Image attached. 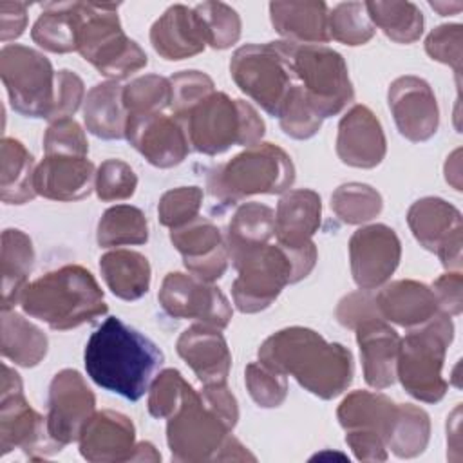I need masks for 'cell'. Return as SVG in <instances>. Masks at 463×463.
I'll return each instance as SVG.
<instances>
[{"mask_svg": "<svg viewBox=\"0 0 463 463\" xmlns=\"http://www.w3.org/2000/svg\"><path fill=\"white\" fill-rule=\"evenodd\" d=\"M230 74L246 96L277 118L297 83L284 40L239 47L230 60Z\"/></svg>", "mask_w": 463, "mask_h": 463, "instance_id": "obj_9", "label": "cell"}, {"mask_svg": "<svg viewBox=\"0 0 463 463\" xmlns=\"http://www.w3.org/2000/svg\"><path fill=\"white\" fill-rule=\"evenodd\" d=\"M83 99H85L83 80L69 69L56 71L54 107H52V112L49 116V121H56V119L74 116V112L80 109Z\"/></svg>", "mask_w": 463, "mask_h": 463, "instance_id": "obj_53", "label": "cell"}, {"mask_svg": "<svg viewBox=\"0 0 463 463\" xmlns=\"http://www.w3.org/2000/svg\"><path fill=\"white\" fill-rule=\"evenodd\" d=\"M452 338V318L439 311L429 322L409 329L400 340L396 378L412 398L436 403L445 396L449 383L441 369Z\"/></svg>", "mask_w": 463, "mask_h": 463, "instance_id": "obj_7", "label": "cell"}, {"mask_svg": "<svg viewBox=\"0 0 463 463\" xmlns=\"http://www.w3.org/2000/svg\"><path fill=\"white\" fill-rule=\"evenodd\" d=\"M13 449H20L29 458L40 459L60 452L63 445L49 436L47 418L27 403L20 374L7 364H2L0 454L5 456Z\"/></svg>", "mask_w": 463, "mask_h": 463, "instance_id": "obj_13", "label": "cell"}, {"mask_svg": "<svg viewBox=\"0 0 463 463\" xmlns=\"http://www.w3.org/2000/svg\"><path fill=\"white\" fill-rule=\"evenodd\" d=\"M275 237V212L257 201L242 203L233 212L226 230L228 255L271 242Z\"/></svg>", "mask_w": 463, "mask_h": 463, "instance_id": "obj_37", "label": "cell"}, {"mask_svg": "<svg viewBox=\"0 0 463 463\" xmlns=\"http://www.w3.org/2000/svg\"><path fill=\"white\" fill-rule=\"evenodd\" d=\"M96 184L94 163L78 156H45L34 172L36 194L52 201H80Z\"/></svg>", "mask_w": 463, "mask_h": 463, "instance_id": "obj_27", "label": "cell"}, {"mask_svg": "<svg viewBox=\"0 0 463 463\" xmlns=\"http://www.w3.org/2000/svg\"><path fill=\"white\" fill-rule=\"evenodd\" d=\"M387 101L400 134L421 143L430 139L439 125V109L430 85L418 76L407 74L389 85Z\"/></svg>", "mask_w": 463, "mask_h": 463, "instance_id": "obj_19", "label": "cell"}, {"mask_svg": "<svg viewBox=\"0 0 463 463\" xmlns=\"http://www.w3.org/2000/svg\"><path fill=\"white\" fill-rule=\"evenodd\" d=\"M34 264V248L31 237L18 230L7 228L2 233V309H13L27 286V277Z\"/></svg>", "mask_w": 463, "mask_h": 463, "instance_id": "obj_34", "label": "cell"}, {"mask_svg": "<svg viewBox=\"0 0 463 463\" xmlns=\"http://www.w3.org/2000/svg\"><path fill=\"white\" fill-rule=\"evenodd\" d=\"M374 33L364 2H342L329 11V38L344 45H364Z\"/></svg>", "mask_w": 463, "mask_h": 463, "instance_id": "obj_43", "label": "cell"}, {"mask_svg": "<svg viewBox=\"0 0 463 463\" xmlns=\"http://www.w3.org/2000/svg\"><path fill=\"white\" fill-rule=\"evenodd\" d=\"M230 438L232 429L203 402L194 387L166 423V443L175 461H219Z\"/></svg>", "mask_w": 463, "mask_h": 463, "instance_id": "obj_12", "label": "cell"}, {"mask_svg": "<svg viewBox=\"0 0 463 463\" xmlns=\"http://www.w3.org/2000/svg\"><path fill=\"white\" fill-rule=\"evenodd\" d=\"M45 333L14 309H2V356L22 367L38 365L47 354Z\"/></svg>", "mask_w": 463, "mask_h": 463, "instance_id": "obj_36", "label": "cell"}, {"mask_svg": "<svg viewBox=\"0 0 463 463\" xmlns=\"http://www.w3.org/2000/svg\"><path fill=\"white\" fill-rule=\"evenodd\" d=\"M172 87L170 80L159 74H145L134 78L123 87V105L128 118L163 112L170 107Z\"/></svg>", "mask_w": 463, "mask_h": 463, "instance_id": "obj_42", "label": "cell"}, {"mask_svg": "<svg viewBox=\"0 0 463 463\" xmlns=\"http://www.w3.org/2000/svg\"><path fill=\"white\" fill-rule=\"evenodd\" d=\"M374 306L383 320L407 329L418 327L439 313L432 289L411 279L385 284L374 293Z\"/></svg>", "mask_w": 463, "mask_h": 463, "instance_id": "obj_28", "label": "cell"}, {"mask_svg": "<svg viewBox=\"0 0 463 463\" xmlns=\"http://www.w3.org/2000/svg\"><path fill=\"white\" fill-rule=\"evenodd\" d=\"M188 137L190 148L217 156L233 145L251 146L260 143L266 125L257 109L244 99H232L213 90L177 119Z\"/></svg>", "mask_w": 463, "mask_h": 463, "instance_id": "obj_5", "label": "cell"}, {"mask_svg": "<svg viewBox=\"0 0 463 463\" xmlns=\"http://www.w3.org/2000/svg\"><path fill=\"white\" fill-rule=\"evenodd\" d=\"M322 201L315 190H288L280 197L275 212L277 244L298 250L315 244L311 237L320 228Z\"/></svg>", "mask_w": 463, "mask_h": 463, "instance_id": "obj_29", "label": "cell"}, {"mask_svg": "<svg viewBox=\"0 0 463 463\" xmlns=\"http://www.w3.org/2000/svg\"><path fill=\"white\" fill-rule=\"evenodd\" d=\"M286 43L295 78L311 107L322 119L342 112L354 98L342 54L326 45Z\"/></svg>", "mask_w": 463, "mask_h": 463, "instance_id": "obj_10", "label": "cell"}, {"mask_svg": "<svg viewBox=\"0 0 463 463\" xmlns=\"http://www.w3.org/2000/svg\"><path fill=\"white\" fill-rule=\"evenodd\" d=\"M447 165H445V179L447 183H450L456 190H461V181H459V150H456L450 157H447Z\"/></svg>", "mask_w": 463, "mask_h": 463, "instance_id": "obj_59", "label": "cell"}, {"mask_svg": "<svg viewBox=\"0 0 463 463\" xmlns=\"http://www.w3.org/2000/svg\"><path fill=\"white\" fill-rule=\"evenodd\" d=\"M383 208L382 195L365 183L340 184L331 195V210L345 224L373 221Z\"/></svg>", "mask_w": 463, "mask_h": 463, "instance_id": "obj_41", "label": "cell"}, {"mask_svg": "<svg viewBox=\"0 0 463 463\" xmlns=\"http://www.w3.org/2000/svg\"><path fill=\"white\" fill-rule=\"evenodd\" d=\"M430 438L429 414L412 403H398L396 416L387 438V449L398 458L420 456Z\"/></svg>", "mask_w": 463, "mask_h": 463, "instance_id": "obj_40", "label": "cell"}, {"mask_svg": "<svg viewBox=\"0 0 463 463\" xmlns=\"http://www.w3.org/2000/svg\"><path fill=\"white\" fill-rule=\"evenodd\" d=\"M407 224L414 239L436 253L447 271H461L463 222L459 210L441 197H423L411 204Z\"/></svg>", "mask_w": 463, "mask_h": 463, "instance_id": "obj_16", "label": "cell"}, {"mask_svg": "<svg viewBox=\"0 0 463 463\" xmlns=\"http://www.w3.org/2000/svg\"><path fill=\"white\" fill-rule=\"evenodd\" d=\"M125 137L154 166L172 168L183 163L190 143L183 125L163 112L127 119Z\"/></svg>", "mask_w": 463, "mask_h": 463, "instance_id": "obj_20", "label": "cell"}, {"mask_svg": "<svg viewBox=\"0 0 463 463\" xmlns=\"http://www.w3.org/2000/svg\"><path fill=\"white\" fill-rule=\"evenodd\" d=\"M20 306L25 315L56 331L74 329L109 311L103 289L80 264H65L27 284Z\"/></svg>", "mask_w": 463, "mask_h": 463, "instance_id": "obj_3", "label": "cell"}, {"mask_svg": "<svg viewBox=\"0 0 463 463\" xmlns=\"http://www.w3.org/2000/svg\"><path fill=\"white\" fill-rule=\"evenodd\" d=\"M364 378L373 389H385L396 380L400 335L380 315L362 320L356 327Z\"/></svg>", "mask_w": 463, "mask_h": 463, "instance_id": "obj_26", "label": "cell"}, {"mask_svg": "<svg viewBox=\"0 0 463 463\" xmlns=\"http://www.w3.org/2000/svg\"><path fill=\"white\" fill-rule=\"evenodd\" d=\"M203 190L199 186H177L165 192L157 204L159 222L170 230L188 224L199 217Z\"/></svg>", "mask_w": 463, "mask_h": 463, "instance_id": "obj_47", "label": "cell"}, {"mask_svg": "<svg viewBox=\"0 0 463 463\" xmlns=\"http://www.w3.org/2000/svg\"><path fill=\"white\" fill-rule=\"evenodd\" d=\"M203 402L217 414L222 418V421L233 430L239 420V407L237 400L232 394V391L226 387V383H213V385H204V389L199 392Z\"/></svg>", "mask_w": 463, "mask_h": 463, "instance_id": "obj_56", "label": "cell"}, {"mask_svg": "<svg viewBox=\"0 0 463 463\" xmlns=\"http://www.w3.org/2000/svg\"><path fill=\"white\" fill-rule=\"evenodd\" d=\"M461 286H463L461 271H447L434 280L430 289L438 300V307L441 313H447L449 317H456L461 313L463 309Z\"/></svg>", "mask_w": 463, "mask_h": 463, "instance_id": "obj_55", "label": "cell"}, {"mask_svg": "<svg viewBox=\"0 0 463 463\" xmlns=\"http://www.w3.org/2000/svg\"><path fill=\"white\" fill-rule=\"evenodd\" d=\"M192 385L177 369H163L148 387V412L154 418H170L184 402Z\"/></svg>", "mask_w": 463, "mask_h": 463, "instance_id": "obj_46", "label": "cell"}, {"mask_svg": "<svg viewBox=\"0 0 463 463\" xmlns=\"http://www.w3.org/2000/svg\"><path fill=\"white\" fill-rule=\"evenodd\" d=\"M378 315L374 306V293L371 289H360L349 293L336 306V318L344 327L354 329L362 320Z\"/></svg>", "mask_w": 463, "mask_h": 463, "instance_id": "obj_54", "label": "cell"}, {"mask_svg": "<svg viewBox=\"0 0 463 463\" xmlns=\"http://www.w3.org/2000/svg\"><path fill=\"white\" fill-rule=\"evenodd\" d=\"M170 80L172 87V116L181 119L194 105L215 90L212 78L201 71H181Z\"/></svg>", "mask_w": 463, "mask_h": 463, "instance_id": "obj_50", "label": "cell"}, {"mask_svg": "<svg viewBox=\"0 0 463 463\" xmlns=\"http://www.w3.org/2000/svg\"><path fill=\"white\" fill-rule=\"evenodd\" d=\"M150 43L161 58L177 61L203 52L208 36L195 9L175 4L152 24Z\"/></svg>", "mask_w": 463, "mask_h": 463, "instance_id": "obj_25", "label": "cell"}, {"mask_svg": "<svg viewBox=\"0 0 463 463\" xmlns=\"http://www.w3.org/2000/svg\"><path fill=\"white\" fill-rule=\"evenodd\" d=\"M27 27V4L24 2H0V40L5 43L24 34Z\"/></svg>", "mask_w": 463, "mask_h": 463, "instance_id": "obj_57", "label": "cell"}, {"mask_svg": "<svg viewBox=\"0 0 463 463\" xmlns=\"http://www.w3.org/2000/svg\"><path fill=\"white\" fill-rule=\"evenodd\" d=\"M118 7L119 4L83 2L78 34V52L112 81L127 80L148 63L145 51L125 34Z\"/></svg>", "mask_w": 463, "mask_h": 463, "instance_id": "obj_8", "label": "cell"}, {"mask_svg": "<svg viewBox=\"0 0 463 463\" xmlns=\"http://www.w3.org/2000/svg\"><path fill=\"white\" fill-rule=\"evenodd\" d=\"M159 459H161V454L148 441L136 443V449L130 456V461H159Z\"/></svg>", "mask_w": 463, "mask_h": 463, "instance_id": "obj_58", "label": "cell"}, {"mask_svg": "<svg viewBox=\"0 0 463 463\" xmlns=\"http://www.w3.org/2000/svg\"><path fill=\"white\" fill-rule=\"evenodd\" d=\"M137 175L132 166L121 159H105L96 170V195L105 201H125L134 195Z\"/></svg>", "mask_w": 463, "mask_h": 463, "instance_id": "obj_49", "label": "cell"}, {"mask_svg": "<svg viewBox=\"0 0 463 463\" xmlns=\"http://www.w3.org/2000/svg\"><path fill=\"white\" fill-rule=\"evenodd\" d=\"M387 152V141L378 118L365 105H353L338 123L336 156L354 168L378 166Z\"/></svg>", "mask_w": 463, "mask_h": 463, "instance_id": "obj_22", "label": "cell"}, {"mask_svg": "<svg viewBox=\"0 0 463 463\" xmlns=\"http://www.w3.org/2000/svg\"><path fill=\"white\" fill-rule=\"evenodd\" d=\"M0 76L18 114L49 119L54 107L56 71L47 56L25 45L7 43L0 51Z\"/></svg>", "mask_w": 463, "mask_h": 463, "instance_id": "obj_11", "label": "cell"}, {"mask_svg": "<svg viewBox=\"0 0 463 463\" xmlns=\"http://www.w3.org/2000/svg\"><path fill=\"white\" fill-rule=\"evenodd\" d=\"M269 18L275 31L297 45L329 42V7L324 2H271Z\"/></svg>", "mask_w": 463, "mask_h": 463, "instance_id": "obj_30", "label": "cell"}, {"mask_svg": "<svg viewBox=\"0 0 463 463\" xmlns=\"http://www.w3.org/2000/svg\"><path fill=\"white\" fill-rule=\"evenodd\" d=\"M295 183V165L286 150L273 143L246 146L226 163L217 165L206 175L210 194L233 204L257 194H284Z\"/></svg>", "mask_w": 463, "mask_h": 463, "instance_id": "obj_6", "label": "cell"}, {"mask_svg": "<svg viewBox=\"0 0 463 463\" xmlns=\"http://www.w3.org/2000/svg\"><path fill=\"white\" fill-rule=\"evenodd\" d=\"M374 27L396 43H412L423 33V14L412 2H364Z\"/></svg>", "mask_w": 463, "mask_h": 463, "instance_id": "obj_38", "label": "cell"}, {"mask_svg": "<svg viewBox=\"0 0 463 463\" xmlns=\"http://www.w3.org/2000/svg\"><path fill=\"white\" fill-rule=\"evenodd\" d=\"M195 13L204 24L208 45L213 49H228L241 38V16L224 2L197 4Z\"/></svg>", "mask_w": 463, "mask_h": 463, "instance_id": "obj_44", "label": "cell"}, {"mask_svg": "<svg viewBox=\"0 0 463 463\" xmlns=\"http://www.w3.org/2000/svg\"><path fill=\"white\" fill-rule=\"evenodd\" d=\"M461 40H463L461 24H443L432 29L425 38L427 54L436 61L452 67L458 85L461 76Z\"/></svg>", "mask_w": 463, "mask_h": 463, "instance_id": "obj_52", "label": "cell"}, {"mask_svg": "<svg viewBox=\"0 0 463 463\" xmlns=\"http://www.w3.org/2000/svg\"><path fill=\"white\" fill-rule=\"evenodd\" d=\"M127 109L123 105V87L107 80L96 83L83 99V121L90 134L101 139H121L127 130Z\"/></svg>", "mask_w": 463, "mask_h": 463, "instance_id": "obj_32", "label": "cell"}, {"mask_svg": "<svg viewBox=\"0 0 463 463\" xmlns=\"http://www.w3.org/2000/svg\"><path fill=\"white\" fill-rule=\"evenodd\" d=\"M402 244L387 224L358 228L349 239L351 275L360 289H378L400 264Z\"/></svg>", "mask_w": 463, "mask_h": 463, "instance_id": "obj_18", "label": "cell"}, {"mask_svg": "<svg viewBox=\"0 0 463 463\" xmlns=\"http://www.w3.org/2000/svg\"><path fill=\"white\" fill-rule=\"evenodd\" d=\"M320 114L307 101L304 89L295 83L279 112V123L284 134L293 139H309L322 127Z\"/></svg>", "mask_w": 463, "mask_h": 463, "instance_id": "obj_45", "label": "cell"}, {"mask_svg": "<svg viewBox=\"0 0 463 463\" xmlns=\"http://www.w3.org/2000/svg\"><path fill=\"white\" fill-rule=\"evenodd\" d=\"M398 403L382 392L353 391L338 405L336 416L345 430V443L360 461H385L387 438Z\"/></svg>", "mask_w": 463, "mask_h": 463, "instance_id": "obj_14", "label": "cell"}, {"mask_svg": "<svg viewBox=\"0 0 463 463\" xmlns=\"http://www.w3.org/2000/svg\"><path fill=\"white\" fill-rule=\"evenodd\" d=\"M45 156H78L87 157L89 143L83 128L72 118L51 121L43 136Z\"/></svg>", "mask_w": 463, "mask_h": 463, "instance_id": "obj_51", "label": "cell"}, {"mask_svg": "<svg viewBox=\"0 0 463 463\" xmlns=\"http://www.w3.org/2000/svg\"><path fill=\"white\" fill-rule=\"evenodd\" d=\"M49 436L60 445L80 439L87 421L96 412V396L76 369H61L49 385Z\"/></svg>", "mask_w": 463, "mask_h": 463, "instance_id": "obj_17", "label": "cell"}, {"mask_svg": "<svg viewBox=\"0 0 463 463\" xmlns=\"http://www.w3.org/2000/svg\"><path fill=\"white\" fill-rule=\"evenodd\" d=\"M317 257L315 244L289 250L271 242L230 255L237 269V279L232 284L235 307L241 313H259L269 307L288 284L311 273Z\"/></svg>", "mask_w": 463, "mask_h": 463, "instance_id": "obj_4", "label": "cell"}, {"mask_svg": "<svg viewBox=\"0 0 463 463\" xmlns=\"http://www.w3.org/2000/svg\"><path fill=\"white\" fill-rule=\"evenodd\" d=\"M157 298L170 317L190 318L217 329H224L233 315L224 293L192 273L170 271L161 282Z\"/></svg>", "mask_w": 463, "mask_h": 463, "instance_id": "obj_15", "label": "cell"}, {"mask_svg": "<svg viewBox=\"0 0 463 463\" xmlns=\"http://www.w3.org/2000/svg\"><path fill=\"white\" fill-rule=\"evenodd\" d=\"M244 382L250 396L262 409L279 407L288 396L286 376L269 369L262 362H251L246 365Z\"/></svg>", "mask_w": 463, "mask_h": 463, "instance_id": "obj_48", "label": "cell"}, {"mask_svg": "<svg viewBox=\"0 0 463 463\" xmlns=\"http://www.w3.org/2000/svg\"><path fill=\"white\" fill-rule=\"evenodd\" d=\"M163 360V351L150 338L118 317H109L98 326L83 353L89 378L130 402L148 391Z\"/></svg>", "mask_w": 463, "mask_h": 463, "instance_id": "obj_2", "label": "cell"}, {"mask_svg": "<svg viewBox=\"0 0 463 463\" xmlns=\"http://www.w3.org/2000/svg\"><path fill=\"white\" fill-rule=\"evenodd\" d=\"M99 271L107 288L123 300H137L150 288V262L134 250L116 248L99 259Z\"/></svg>", "mask_w": 463, "mask_h": 463, "instance_id": "obj_33", "label": "cell"}, {"mask_svg": "<svg viewBox=\"0 0 463 463\" xmlns=\"http://www.w3.org/2000/svg\"><path fill=\"white\" fill-rule=\"evenodd\" d=\"M101 248L145 244L148 241V222L145 213L130 204H116L105 210L96 233Z\"/></svg>", "mask_w": 463, "mask_h": 463, "instance_id": "obj_39", "label": "cell"}, {"mask_svg": "<svg viewBox=\"0 0 463 463\" xmlns=\"http://www.w3.org/2000/svg\"><path fill=\"white\" fill-rule=\"evenodd\" d=\"M430 7L438 11L441 16L458 14L463 9V2H430Z\"/></svg>", "mask_w": 463, "mask_h": 463, "instance_id": "obj_60", "label": "cell"}, {"mask_svg": "<svg viewBox=\"0 0 463 463\" xmlns=\"http://www.w3.org/2000/svg\"><path fill=\"white\" fill-rule=\"evenodd\" d=\"M170 241L183 257L188 273L213 282L228 268V246L221 230L204 217H197L170 232Z\"/></svg>", "mask_w": 463, "mask_h": 463, "instance_id": "obj_21", "label": "cell"}, {"mask_svg": "<svg viewBox=\"0 0 463 463\" xmlns=\"http://www.w3.org/2000/svg\"><path fill=\"white\" fill-rule=\"evenodd\" d=\"M80 454L92 463L130 461L136 449V429L128 416L116 411H99L80 434Z\"/></svg>", "mask_w": 463, "mask_h": 463, "instance_id": "obj_23", "label": "cell"}, {"mask_svg": "<svg viewBox=\"0 0 463 463\" xmlns=\"http://www.w3.org/2000/svg\"><path fill=\"white\" fill-rule=\"evenodd\" d=\"M0 199L7 204H25L38 194L34 188L36 165L22 141L4 137L0 143Z\"/></svg>", "mask_w": 463, "mask_h": 463, "instance_id": "obj_35", "label": "cell"}, {"mask_svg": "<svg viewBox=\"0 0 463 463\" xmlns=\"http://www.w3.org/2000/svg\"><path fill=\"white\" fill-rule=\"evenodd\" d=\"M83 2H49L31 29V38L49 52L78 51Z\"/></svg>", "mask_w": 463, "mask_h": 463, "instance_id": "obj_31", "label": "cell"}, {"mask_svg": "<svg viewBox=\"0 0 463 463\" xmlns=\"http://www.w3.org/2000/svg\"><path fill=\"white\" fill-rule=\"evenodd\" d=\"M259 362L284 376H293L322 400L340 396L353 382L351 351L302 326L269 335L259 347Z\"/></svg>", "mask_w": 463, "mask_h": 463, "instance_id": "obj_1", "label": "cell"}, {"mask_svg": "<svg viewBox=\"0 0 463 463\" xmlns=\"http://www.w3.org/2000/svg\"><path fill=\"white\" fill-rule=\"evenodd\" d=\"M221 331L213 326L195 322L179 335L175 344L177 354L204 385L226 383L230 374L232 354Z\"/></svg>", "mask_w": 463, "mask_h": 463, "instance_id": "obj_24", "label": "cell"}]
</instances>
